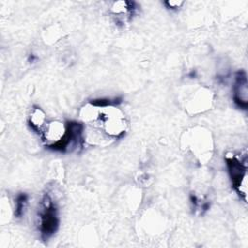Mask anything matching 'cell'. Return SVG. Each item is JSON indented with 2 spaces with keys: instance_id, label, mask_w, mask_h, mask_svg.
I'll use <instances>...</instances> for the list:
<instances>
[{
  "instance_id": "1",
  "label": "cell",
  "mask_w": 248,
  "mask_h": 248,
  "mask_svg": "<svg viewBox=\"0 0 248 248\" xmlns=\"http://www.w3.org/2000/svg\"><path fill=\"white\" fill-rule=\"evenodd\" d=\"M38 219L41 237L43 240H47L55 233L59 226L57 205L47 192L43 195L40 202Z\"/></svg>"
},
{
  "instance_id": "2",
  "label": "cell",
  "mask_w": 248,
  "mask_h": 248,
  "mask_svg": "<svg viewBox=\"0 0 248 248\" xmlns=\"http://www.w3.org/2000/svg\"><path fill=\"white\" fill-rule=\"evenodd\" d=\"M99 108V114L95 122H98L109 137L116 139L123 137L127 130V122L122 111L115 105Z\"/></svg>"
},
{
  "instance_id": "3",
  "label": "cell",
  "mask_w": 248,
  "mask_h": 248,
  "mask_svg": "<svg viewBox=\"0 0 248 248\" xmlns=\"http://www.w3.org/2000/svg\"><path fill=\"white\" fill-rule=\"evenodd\" d=\"M232 184L239 197L246 202L247 196V166L246 159L242 162L235 155L227 154L225 157Z\"/></svg>"
},
{
  "instance_id": "4",
  "label": "cell",
  "mask_w": 248,
  "mask_h": 248,
  "mask_svg": "<svg viewBox=\"0 0 248 248\" xmlns=\"http://www.w3.org/2000/svg\"><path fill=\"white\" fill-rule=\"evenodd\" d=\"M233 102L242 108L247 109L248 106V89H247V78L244 71H238L235 74L233 83Z\"/></svg>"
},
{
  "instance_id": "5",
  "label": "cell",
  "mask_w": 248,
  "mask_h": 248,
  "mask_svg": "<svg viewBox=\"0 0 248 248\" xmlns=\"http://www.w3.org/2000/svg\"><path fill=\"white\" fill-rule=\"evenodd\" d=\"M28 124L30 128L35 131L38 135L42 136L44 133L46 127V114L42 110V108L34 107L33 109L30 112L29 119H28Z\"/></svg>"
},
{
  "instance_id": "6",
  "label": "cell",
  "mask_w": 248,
  "mask_h": 248,
  "mask_svg": "<svg viewBox=\"0 0 248 248\" xmlns=\"http://www.w3.org/2000/svg\"><path fill=\"white\" fill-rule=\"evenodd\" d=\"M135 10H136L135 3L129 2V1H118L113 3L111 7V12L113 13L114 16H124L125 17L129 16V18H131V16L134 15Z\"/></svg>"
},
{
  "instance_id": "7",
  "label": "cell",
  "mask_w": 248,
  "mask_h": 248,
  "mask_svg": "<svg viewBox=\"0 0 248 248\" xmlns=\"http://www.w3.org/2000/svg\"><path fill=\"white\" fill-rule=\"evenodd\" d=\"M28 203V195L26 193H18L15 200V216L21 218L24 215Z\"/></svg>"
},
{
  "instance_id": "8",
  "label": "cell",
  "mask_w": 248,
  "mask_h": 248,
  "mask_svg": "<svg viewBox=\"0 0 248 248\" xmlns=\"http://www.w3.org/2000/svg\"><path fill=\"white\" fill-rule=\"evenodd\" d=\"M183 1H173V0H170V1H165L164 2V5L168 8V9H171V10H176L178 8H180L182 5H183Z\"/></svg>"
},
{
  "instance_id": "9",
  "label": "cell",
  "mask_w": 248,
  "mask_h": 248,
  "mask_svg": "<svg viewBox=\"0 0 248 248\" xmlns=\"http://www.w3.org/2000/svg\"><path fill=\"white\" fill-rule=\"evenodd\" d=\"M36 60H37V56H36L35 54H33V53H30L29 56H28V61H29L30 63H33V62H35Z\"/></svg>"
},
{
  "instance_id": "10",
  "label": "cell",
  "mask_w": 248,
  "mask_h": 248,
  "mask_svg": "<svg viewBox=\"0 0 248 248\" xmlns=\"http://www.w3.org/2000/svg\"><path fill=\"white\" fill-rule=\"evenodd\" d=\"M195 75H196V72H195V71H192V72L189 74V76H190V77H194Z\"/></svg>"
}]
</instances>
